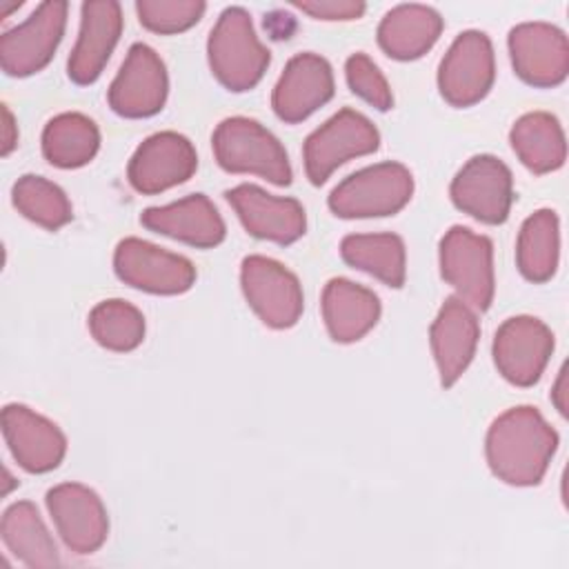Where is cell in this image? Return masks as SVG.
<instances>
[{"mask_svg":"<svg viewBox=\"0 0 569 569\" xmlns=\"http://www.w3.org/2000/svg\"><path fill=\"white\" fill-rule=\"evenodd\" d=\"M558 433L536 407H513L500 413L485 440L491 473L513 487L538 485L556 453Z\"/></svg>","mask_w":569,"mask_h":569,"instance_id":"cell-1","label":"cell"},{"mask_svg":"<svg viewBox=\"0 0 569 569\" xmlns=\"http://www.w3.org/2000/svg\"><path fill=\"white\" fill-rule=\"evenodd\" d=\"M209 67L216 80L229 91H249L253 89L269 62L271 53L256 36L251 16L242 7H227L207 40Z\"/></svg>","mask_w":569,"mask_h":569,"instance_id":"cell-2","label":"cell"},{"mask_svg":"<svg viewBox=\"0 0 569 569\" xmlns=\"http://www.w3.org/2000/svg\"><path fill=\"white\" fill-rule=\"evenodd\" d=\"M216 162L229 173H253L271 184H291L293 171L280 140L258 120L233 116L224 118L213 136Z\"/></svg>","mask_w":569,"mask_h":569,"instance_id":"cell-3","label":"cell"},{"mask_svg":"<svg viewBox=\"0 0 569 569\" xmlns=\"http://www.w3.org/2000/svg\"><path fill=\"white\" fill-rule=\"evenodd\" d=\"M413 193V176L400 162L365 167L333 187L329 209L338 218H380L398 213Z\"/></svg>","mask_w":569,"mask_h":569,"instance_id":"cell-4","label":"cell"},{"mask_svg":"<svg viewBox=\"0 0 569 569\" xmlns=\"http://www.w3.org/2000/svg\"><path fill=\"white\" fill-rule=\"evenodd\" d=\"M380 147V133L373 122L356 109H340L325 124L311 131L302 147L305 173L320 187L329 176L351 158L369 156Z\"/></svg>","mask_w":569,"mask_h":569,"instance_id":"cell-5","label":"cell"},{"mask_svg":"<svg viewBox=\"0 0 569 569\" xmlns=\"http://www.w3.org/2000/svg\"><path fill=\"white\" fill-rule=\"evenodd\" d=\"M440 273L458 298L476 311L493 302V244L487 236L467 227H451L440 240Z\"/></svg>","mask_w":569,"mask_h":569,"instance_id":"cell-6","label":"cell"},{"mask_svg":"<svg viewBox=\"0 0 569 569\" xmlns=\"http://www.w3.org/2000/svg\"><path fill=\"white\" fill-rule=\"evenodd\" d=\"M67 11L69 4L64 0H49L38 4L22 24L7 29L0 38L2 71L13 78H27L44 69L62 42Z\"/></svg>","mask_w":569,"mask_h":569,"instance_id":"cell-7","label":"cell"},{"mask_svg":"<svg viewBox=\"0 0 569 569\" xmlns=\"http://www.w3.org/2000/svg\"><path fill=\"white\" fill-rule=\"evenodd\" d=\"M240 287L256 316L271 329H289L302 316V287L284 264L267 256H247Z\"/></svg>","mask_w":569,"mask_h":569,"instance_id":"cell-8","label":"cell"},{"mask_svg":"<svg viewBox=\"0 0 569 569\" xmlns=\"http://www.w3.org/2000/svg\"><path fill=\"white\" fill-rule=\"evenodd\" d=\"M496 80V58L487 33L462 31L445 53L438 69L440 96L451 107L480 102Z\"/></svg>","mask_w":569,"mask_h":569,"instance_id":"cell-9","label":"cell"},{"mask_svg":"<svg viewBox=\"0 0 569 569\" xmlns=\"http://www.w3.org/2000/svg\"><path fill=\"white\" fill-rule=\"evenodd\" d=\"M116 276L140 291L176 296L191 289L196 267L189 258L160 249L140 238H124L113 251Z\"/></svg>","mask_w":569,"mask_h":569,"instance_id":"cell-10","label":"cell"},{"mask_svg":"<svg viewBox=\"0 0 569 569\" xmlns=\"http://www.w3.org/2000/svg\"><path fill=\"white\" fill-rule=\"evenodd\" d=\"M453 204L485 224H502L513 202L509 167L489 153L469 158L449 187Z\"/></svg>","mask_w":569,"mask_h":569,"instance_id":"cell-11","label":"cell"},{"mask_svg":"<svg viewBox=\"0 0 569 569\" xmlns=\"http://www.w3.org/2000/svg\"><path fill=\"white\" fill-rule=\"evenodd\" d=\"M169 78L160 56L144 42L129 47L127 58L107 91L109 107L122 118L156 116L167 100Z\"/></svg>","mask_w":569,"mask_h":569,"instance_id":"cell-12","label":"cell"},{"mask_svg":"<svg viewBox=\"0 0 569 569\" xmlns=\"http://www.w3.org/2000/svg\"><path fill=\"white\" fill-rule=\"evenodd\" d=\"M551 351L553 333L533 316L507 318L493 336V362L500 376L516 387L536 385Z\"/></svg>","mask_w":569,"mask_h":569,"instance_id":"cell-13","label":"cell"},{"mask_svg":"<svg viewBox=\"0 0 569 569\" xmlns=\"http://www.w3.org/2000/svg\"><path fill=\"white\" fill-rule=\"evenodd\" d=\"M509 56L516 76L531 87H556L569 73V42L549 22H522L509 31Z\"/></svg>","mask_w":569,"mask_h":569,"instance_id":"cell-14","label":"cell"},{"mask_svg":"<svg viewBox=\"0 0 569 569\" xmlns=\"http://www.w3.org/2000/svg\"><path fill=\"white\" fill-rule=\"evenodd\" d=\"M198 169V156L189 138L176 131H160L140 142L133 151L127 178L144 196H153L187 182Z\"/></svg>","mask_w":569,"mask_h":569,"instance_id":"cell-15","label":"cell"},{"mask_svg":"<svg viewBox=\"0 0 569 569\" xmlns=\"http://www.w3.org/2000/svg\"><path fill=\"white\" fill-rule=\"evenodd\" d=\"M47 509L67 549L98 551L109 533V518L100 496L80 482H62L47 491Z\"/></svg>","mask_w":569,"mask_h":569,"instance_id":"cell-16","label":"cell"},{"mask_svg":"<svg viewBox=\"0 0 569 569\" xmlns=\"http://www.w3.org/2000/svg\"><path fill=\"white\" fill-rule=\"evenodd\" d=\"M333 89L331 64L318 53H298L287 62L273 87V113L289 124L302 122L333 98Z\"/></svg>","mask_w":569,"mask_h":569,"instance_id":"cell-17","label":"cell"},{"mask_svg":"<svg viewBox=\"0 0 569 569\" xmlns=\"http://www.w3.org/2000/svg\"><path fill=\"white\" fill-rule=\"evenodd\" d=\"M224 196L251 236L276 244H291L305 236L307 216L296 198L271 196L256 184H238Z\"/></svg>","mask_w":569,"mask_h":569,"instance_id":"cell-18","label":"cell"},{"mask_svg":"<svg viewBox=\"0 0 569 569\" xmlns=\"http://www.w3.org/2000/svg\"><path fill=\"white\" fill-rule=\"evenodd\" d=\"M2 433L13 460L29 473L56 469L67 453V438L58 425L24 405L2 409Z\"/></svg>","mask_w":569,"mask_h":569,"instance_id":"cell-19","label":"cell"},{"mask_svg":"<svg viewBox=\"0 0 569 569\" xmlns=\"http://www.w3.org/2000/svg\"><path fill=\"white\" fill-rule=\"evenodd\" d=\"M478 338L480 325L476 311L458 296L447 298L429 329L433 360L445 389L453 387L473 360Z\"/></svg>","mask_w":569,"mask_h":569,"instance_id":"cell-20","label":"cell"},{"mask_svg":"<svg viewBox=\"0 0 569 569\" xmlns=\"http://www.w3.org/2000/svg\"><path fill=\"white\" fill-rule=\"evenodd\" d=\"M122 33V9L113 0L84 2L80 31L69 56L67 73L76 84H91L100 78Z\"/></svg>","mask_w":569,"mask_h":569,"instance_id":"cell-21","label":"cell"},{"mask_svg":"<svg viewBox=\"0 0 569 569\" xmlns=\"http://www.w3.org/2000/svg\"><path fill=\"white\" fill-rule=\"evenodd\" d=\"M142 227L187 242L198 249H211L224 240V220L204 193H191L167 207H149L140 216Z\"/></svg>","mask_w":569,"mask_h":569,"instance_id":"cell-22","label":"cell"},{"mask_svg":"<svg viewBox=\"0 0 569 569\" xmlns=\"http://www.w3.org/2000/svg\"><path fill=\"white\" fill-rule=\"evenodd\" d=\"M320 307L331 340L342 345L365 338L380 318L378 296L347 278H331L325 284Z\"/></svg>","mask_w":569,"mask_h":569,"instance_id":"cell-23","label":"cell"},{"mask_svg":"<svg viewBox=\"0 0 569 569\" xmlns=\"http://www.w3.org/2000/svg\"><path fill=\"white\" fill-rule=\"evenodd\" d=\"M442 33V18L427 4H398L378 24V44L393 60L425 56Z\"/></svg>","mask_w":569,"mask_h":569,"instance_id":"cell-24","label":"cell"},{"mask_svg":"<svg viewBox=\"0 0 569 569\" xmlns=\"http://www.w3.org/2000/svg\"><path fill=\"white\" fill-rule=\"evenodd\" d=\"M511 149L531 173H549L565 164L567 142L556 116L547 111H531L516 120L509 131Z\"/></svg>","mask_w":569,"mask_h":569,"instance_id":"cell-25","label":"cell"},{"mask_svg":"<svg viewBox=\"0 0 569 569\" xmlns=\"http://www.w3.org/2000/svg\"><path fill=\"white\" fill-rule=\"evenodd\" d=\"M0 536L7 549L27 567H58V547L44 527L38 509L29 500H18L4 509Z\"/></svg>","mask_w":569,"mask_h":569,"instance_id":"cell-26","label":"cell"},{"mask_svg":"<svg viewBox=\"0 0 569 569\" xmlns=\"http://www.w3.org/2000/svg\"><path fill=\"white\" fill-rule=\"evenodd\" d=\"M342 260L387 287L400 289L407 278L405 242L396 233H351L340 242Z\"/></svg>","mask_w":569,"mask_h":569,"instance_id":"cell-27","label":"cell"},{"mask_svg":"<svg viewBox=\"0 0 569 569\" xmlns=\"http://www.w3.org/2000/svg\"><path fill=\"white\" fill-rule=\"evenodd\" d=\"M100 147L98 124L78 111L51 118L42 131V156L58 169H78L93 160Z\"/></svg>","mask_w":569,"mask_h":569,"instance_id":"cell-28","label":"cell"},{"mask_svg":"<svg viewBox=\"0 0 569 569\" xmlns=\"http://www.w3.org/2000/svg\"><path fill=\"white\" fill-rule=\"evenodd\" d=\"M558 216L551 209H538L520 227L516 242V264L527 280L547 282L558 269Z\"/></svg>","mask_w":569,"mask_h":569,"instance_id":"cell-29","label":"cell"},{"mask_svg":"<svg viewBox=\"0 0 569 569\" xmlns=\"http://www.w3.org/2000/svg\"><path fill=\"white\" fill-rule=\"evenodd\" d=\"M13 207L31 222L56 231L71 222V202L67 193L51 180L42 176L27 173L16 180L11 189Z\"/></svg>","mask_w":569,"mask_h":569,"instance_id":"cell-30","label":"cell"},{"mask_svg":"<svg viewBox=\"0 0 569 569\" xmlns=\"http://www.w3.org/2000/svg\"><path fill=\"white\" fill-rule=\"evenodd\" d=\"M89 331L109 351H133L144 340V318L131 302L111 298L91 309Z\"/></svg>","mask_w":569,"mask_h":569,"instance_id":"cell-31","label":"cell"},{"mask_svg":"<svg viewBox=\"0 0 569 569\" xmlns=\"http://www.w3.org/2000/svg\"><path fill=\"white\" fill-rule=\"evenodd\" d=\"M207 4L200 0H138L136 13L144 29L171 36L191 29L204 13Z\"/></svg>","mask_w":569,"mask_h":569,"instance_id":"cell-32","label":"cell"},{"mask_svg":"<svg viewBox=\"0 0 569 569\" xmlns=\"http://www.w3.org/2000/svg\"><path fill=\"white\" fill-rule=\"evenodd\" d=\"M345 76L349 89L378 111H389L393 104L391 87L382 71L367 53H353L345 62Z\"/></svg>","mask_w":569,"mask_h":569,"instance_id":"cell-33","label":"cell"},{"mask_svg":"<svg viewBox=\"0 0 569 569\" xmlns=\"http://www.w3.org/2000/svg\"><path fill=\"white\" fill-rule=\"evenodd\" d=\"M293 7L316 20H358L367 9L356 0H296Z\"/></svg>","mask_w":569,"mask_h":569,"instance_id":"cell-34","label":"cell"},{"mask_svg":"<svg viewBox=\"0 0 569 569\" xmlns=\"http://www.w3.org/2000/svg\"><path fill=\"white\" fill-rule=\"evenodd\" d=\"M2 116H4V140H2V156H9L13 151V147L18 144V129L13 122V116L9 111V107H2Z\"/></svg>","mask_w":569,"mask_h":569,"instance_id":"cell-35","label":"cell"},{"mask_svg":"<svg viewBox=\"0 0 569 569\" xmlns=\"http://www.w3.org/2000/svg\"><path fill=\"white\" fill-rule=\"evenodd\" d=\"M562 389H565V369H560V376H558L556 387H553V393H551V398H553V402H556L558 411L565 416V413H567V409H565V400H562V393H565Z\"/></svg>","mask_w":569,"mask_h":569,"instance_id":"cell-36","label":"cell"}]
</instances>
